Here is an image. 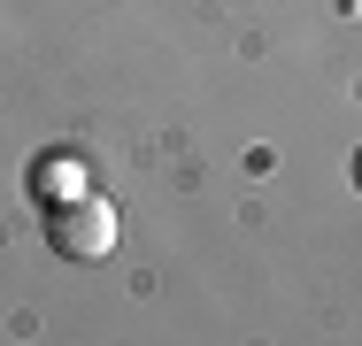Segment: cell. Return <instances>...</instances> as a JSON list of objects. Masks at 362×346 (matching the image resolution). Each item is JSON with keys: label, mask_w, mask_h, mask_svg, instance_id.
<instances>
[{"label": "cell", "mask_w": 362, "mask_h": 346, "mask_svg": "<svg viewBox=\"0 0 362 346\" xmlns=\"http://www.w3.org/2000/svg\"><path fill=\"white\" fill-rule=\"evenodd\" d=\"M77 185H85L77 162H47V169H39V193H47V201H77Z\"/></svg>", "instance_id": "2"}, {"label": "cell", "mask_w": 362, "mask_h": 346, "mask_svg": "<svg viewBox=\"0 0 362 346\" xmlns=\"http://www.w3.org/2000/svg\"><path fill=\"white\" fill-rule=\"evenodd\" d=\"M47 231H54V254H70V262H100V254H116V208L93 201V193H77L47 215Z\"/></svg>", "instance_id": "1"}, {"label": "cell", "mask_w": 362, "mask_h": 346, "mask_svg": "<svg viewBox=\"0 0 362 346\" xmlns=\"http://www.w3.org/2000/svg\"><path fill=\"white\" fill-rule=\"evenodd\" d=\"M355 177H362V162H355Z\"/></svg>", "instance_id": "3"}]
</instances>
